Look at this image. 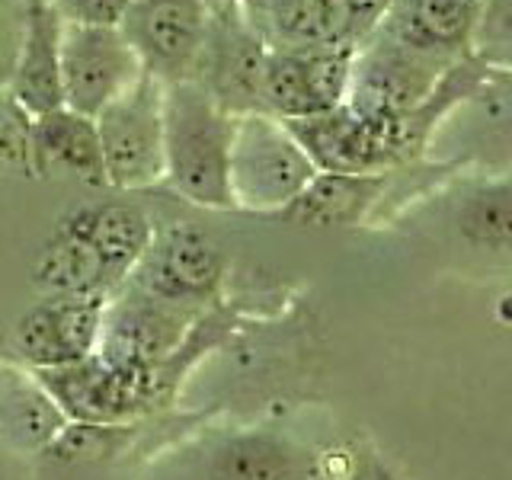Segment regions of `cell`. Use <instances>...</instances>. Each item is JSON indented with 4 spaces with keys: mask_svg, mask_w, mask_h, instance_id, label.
I'll list each match as a JSON object with an SVG mask.
<instances>
[{
    "mask_svg": "<svg viewBox=\"0 0 512 480\" xmlns=\"http://www.w3.org/2000/svg\"><path fill=\"white\" fill-rule=\"evenodd\" d=\"M23 23H26L23 0H0V87H7L16 52H20Z\"/></svg>",
    "mask_w": 512,
    "mask_h": 480,
    "instance_id": "83f0119b",
    "label": "cell"
},
{
    "mask_svg": "<svg viewBox=\"0 0 512 480\" xmlns=\"http://www.w3.org/2000/svg\"><path fill=\"white\" fill-rule=\"evenodd\" d=\"M29 154L32 176H71L96 189L109 186L96 122L68 106L32 119Z\"/></svg>",
    "mask_w": 512,
    "mask_h": 480,
    "instance_id": "2e32d148",
    "label": "cell"
},
{
    "mask_svg": "<svg viewBox=\"0 0 512 480\" xmlns=\"http://www.w3.org/2000/svg\"><path fill=\"white\" fill-rule=\"evenodd\" d=\"M58 228L77 237L100 260L112 288H119L132 276V269L138 266L154 237V224L148 212L132 202L80 205L58 221Z\"/></svg>",
    "mask_w": 512,
    "mask_h": 480,
    "instance_id": "9a60e30c",
    "label": "cell"
},
{
    "mask_svg": "<svg viewBox=\"0 0 512 480\" xmlns=\"http://www.w3.org/2000/svg\"><path fill=\"white\" fill-rule=\"evenodd\" d=\"M343 4L349 7L352 20H356V26H359V36L365 42L378 29V23L384 20V13L391 10L394 0H343Z\"/></svg>",
    "mask_w": 512,
    "mask_h": 480,
    "instance_id": "f1b7e54d",
    "label": "cell"
},
{
    "mask_svg": "<svg viewBox=\"0 0 512 480\" xmlns=\"http://www.w3.org/2000/svg\"><path fill=\"white\" fill-rule=\"evenodd\" d=\"M452 68L413 52V48L400 45L388 36H381V32H372L356 48L349 93L343 106L362 119L407 116V112L423 106L436 93L442 77Z\"/></svg>",
    "mask_w": 512,
    "mask_h": 480,
    "instance_id": "8992f818",
    "label": "cell"
},
{
    "mask_svg": "<svg viewBox=\"0 0 512 480\" xmlns=\"http://www.w3.org/2000/svg\"><path fill=\"white\" fill-rule=\"evenodd\" d=\"M471 58L490 74H512V0H484Z\"/></svg>",
    "mask_w": 512,
    "mask_h": 480,
    "instance_id": "603a6c76",
    "label": "cell"
},
{
    "mask_svg": "<svg viewBox=\"0 0 512 480\" xmlns=\"http://www.w3.org/2000/svg\"><path fill=\"white\" fill-rule=\"evenodd\" d=\"M109 298H42L10 330V352L29 372H48L96 352Z\"/></svg>",
    "mask_w": 512,
    "mask_h": 480,
    "instance_id": "7c38bea8",
    "label": "cell"
},
{
    "mask_svg": "<svg viewBox=\"0 0 512 480\" xmlns=\"http://www.w3.org/2000/svg\"><path fill=\"white\" fill-rule=\"evenodd\" d=\"M68 416L23 365L0 368V442L16 455H45Z\"/></svg>",
    "mask_w": 512,
    "mask_h": 480,
    "instance_id": "ac0fdd59",
    "label": "cell"
},
{
    "mask_svg": "<svg viewBox=\"0 0 512 480\" xmlns=\"http://www.w3.org/2000/svg\"><path fill=\"white\" fill-rule=\"evenodd\" d=\"M224 276H228L224 247L205 231L180 221L154 231L148 250L125 282L148 298L202 314L218 298Z\"/></svg>",
    "mask_w": 512,
    "mask_h": 480,
    "instance_id": "5b68a950",
    "label": "cell"
},
{
    "mask_svg": "<svg viewBox=\"0 0 512 480\" xmlns=\"http://www.w3.org/2000/svg\"><path fill=\"white\" fill-rule=\"evenodd\" d=\"M135 0H52L64 23L77 26H119Z\"/></svg>",
    "mask_w": 512,
    "mask_h": 480,
    "instance_id": "4316f807",
    "label": "cell"
},
{
    "mask_svg": "<svg viewBox=\"0 0 512 480\" xmlns=\"http://www.w3.org/2000/svg\"><path fill=\"white\" fill-rule=\"evenodd\" d=\"M212 23V10L202 0H135L122 16L119 32L157 84H186L196 71L202 45Z\"/></svg>",
    "mask_w": 512,
    "mask_h": 480,
    "instance_id": "ba28073f",
    "label": "cell"
},
{
    "mask_svg": "<svg viewBox=\"0 0 512 480\" xmlns=\"http://www.w3.org/2000/svg\"><path fill=\"white\" fill-rule=\"evenodd\" d=\"M141 64L119 26L64 23L61 84L64 106L96 119L141 77Z\"/></svg>",
    "mask_w": 512,
    "mask_h": 480,
    "instance_id": "8fae6325",
    "label": "cell"
},
{
    "mask_svg": "<svg viewBox=\"0 0 512 480\" xmlns=\"http://www.w3.org/2000/svg\"><path fill=\"white\" fill-rule=\"evenodd\" d=\"M93 122L109 189L135 192L164 183V84L141 74Z\"/></svg>",
    "mask_w": 512,
    "mask_h": 480,
    "instance_id": "277c9868",
    "label": "cell"
},
{
    "mask_svg": "<svg viewBox=\"0 0 512 480\" xmlns=\"http://www.w3.org/2000/svg\"><path fill=\"white\" fill-rule=\"evenodd\" d=\"M29 128H32V119L16 106L13 96L0 87V173L16 170L23 176H32Z\"/></svg>",
    "mask_w": 512,
    "mask_h": 480,
    "instance_id": "cb8c5ba5",
    "label": "cell"
},
{
    "mask_svg": "<svg viewBox=\"0 0 512 480\" xmlns=\"http://www.w3.org/2000/svg\"><path fill=\"white\" fill-rule=\"evenodd\" d=\"M272 45L247 13H212L192 84L231 116L263 112V77ZM266 116V112H263Z\"/></svg>",
    "mask_w": 512,
    "mask_h": 480,
    "instance_id": "52a82bcc",
    "label": "cell"
},
{
    "mask_svg": "<svg viewBox=\"0 0 512 480\" xmlns=\"http://www.w3.org/2000/svg\"><path fill=\"white\" fill-rule=\"evenodd\" d=\"M391 173H317L298 192V199L282 208L279 218L314 228H349L375 212L391 186Z\"/></svg>",
    "mask_w": 512,
    "mask_h": 480,
    "instance_id": "e0dca14e",
    "label": "cell"
},
{
    "mask_svg": "<svg viewBox=\"0 0 512 480\" xmlns=\"http://www.w3.org/2000/svg\"><path fill=\"white\" fill-rule=\"evenodd\" d=\"M317 176V167L288 132V125L250 112L234 116L231 135V196L234 208L279 215Z\"/></svg>",
    "mask_w": 512,
    "mask_h": 480,
    "instance_id": "7a4b0ae2",
    "label": "cell"
},
{
    "mask_svg": "<svg viewBox=\"0 0 512 480\" xmlns=\"http://www.w3.org/2000/svg\"><path fill=\"white\" fill-rule=\"evenodd\" d=\"M132 426H90V423H68L58 439L45 448V458L55 464H93L109 455H119Z\"/></svg>",
    "mask_w": 512,
    "mask_h": 480,
    "instance_id": "7402d4cb",
    "label": "cell"
},
{
    "mask_svg": "<svg viewBox=\"0 0 512 480\" xmlns=\"http://www.w3.org/2000/svg\"><path fill=\"white\" fill-rule=\"evenodd\" d=\"M234 116L192 80L164 87V183L180 199L231 212Z\"/></svg>",
    "mask_w": 512,
    "mask_h": 480,
    "instance_id": "6da1fadb",
    "label": "cell"
},
{
    "mask_svg": "<svg viewBox=\"0 0 512 480\" xmlns=\"http://www.w3.org/2000/svg\"><path fill=\"white\" fill-rule=\"evenodd\" d=\"M461 109H471L490 138L512 141V74H490Z\"/></svg>",
    "mask_w": 512,
    "mask_h": 480,
    "instance_id": "d4e9b609",
    "label": "cell"
},
{
    "mask_svg": "<svg viewBox=\"0 0 512 480\" xmlns=\"http://www.w3.org/2000/svg\"><path fill=\"white\" fill-rule=\"evenodd\" d=\"M480 7L484 0H394L375 32L452 68L471 58Z\"/></svg>",
    "mask_w": 512,
    "mask_h": 480,
    "instance_id": "5bb4252c",
    "label": "cell"
},
{
    "mask_svg": "<svg viewBox=\"0 0 512 480\" xmlns=\"http://www.w3.org/2000/svg\"><path fill=\"white\" fill-rule=\"evenodd\" d=\"M452 228L477 253L512 256V180H480L452 199Z\"/></svg>",
    "mask_w": 512,
    "mask_h": 480,
    "instance_id": "ffe728a7",
    "label": "cell"
},
{
    "mask_svg": "<svg viewBox=\"0 0 512 480\" xmlns=\"http://www.w3.org/2000/svg\"><path fill=\"white\" fill-rule=\"evenodd\" d=\"M256 26L272 48H340L362 42L343 0H263Z\"/></svg>",
    "mask_w": 512,
    "mask_h": 480,
    "instance_id": "d6986e66",
    "label": "cell"
},
{
    "mask_svg": "<svg viewBox=\"0 0 512 480\" xmlns=\"http://www.w3.org/2000/svg\"><path fill=\"white\" fill-rule=\"evenodd\" d=\"M202 4L212 10V13H224V10H237V13H247L250 20L260 16L263 0H202Z\"/></svg>",
    "mask_w": 512,
    "mask_h": 480,
    "instance_id": "f546056e",
    "label": "cell"
},
{
    "mask_svg": "<svg viewBox=\"0 0 512 480\" xmlns=\"http://www.w3.org/2000/svg\"><path fill=\"white\" fill-rule=\"evenodd\" d=\"M157 368V365H154ZM154 368H125L93 356L32 372L42 388L68 416V423L90 426H135L148 413L167 404L154 378Z\"/></svg>",
    "mask_w": 512,
    "mask_h": 480,
    "instance_id": "3957f363",
    "label": "cell"
},
{
    "mask_svg": "<svg viewBox=\"0 0 512 480\" xmlns=\"http://www.w3.org/2000/svg\"><path fill=\"white\" fill-rule=\"evenodd\" d=\"M32 285L42 298H109L116 292L100 260L61 228L45 240L32 266Z\"/></svg>",
    "mask_w": 512,
    "mask_h": 480,
    "instance_id": "44dd1931",
    "label": "cell"
},
{
    "mask_svg": "<svg viewBox=\"0 0 512 480\" xmlns=\"http://www.w3.org/2000/svg\"><path fill=\"white\" fill-rule=\"evenodd\" d=\"M202 314L173 308V304L148 298L122 282L106 301L96 356L125 368H154L180 349L186 333Z\"/></svg>",
    "mask_w": 512,
    "mask_h": 480,
    "instance_id": "30bf717a",
    "label": "cell"
},
{
    "mask_svg": "<svg viewBox=\"0 0 512 480\" xmlns=\"http://www.w3.org/2000/svg\"><path fill=\"white\" fill-rule=\"evenodd\" d=\"M356 48H272L263 77V112L279 122H298L343 106Z\"/></svg>",
    "mask_w": 512,
    "mask_h": 480,
    "instance_id": "9c48e42d",
    "label": "cell"
},
{
    "mask_svg": "<svg viewBox=\"0 0 512 480\" xmlns=\"http://www.w3.org/2000/svg\"><path fill=\"white\" fill-rule=\"evenodd\" d=\"M285 474V455L266 442H237L224 452V477L228 480H279Z\"/></svg>",
    "mask_w": 512,
    "mask_h": 480,
    "instance_id": "484cf974",
    "label": "cell"
},
{
    "mask_svg": "<svg viewBox=\"0 0 512 480\" xmlns=\"http://www.w3.org/2000/svg\"><path fill=\"white\" fill-rule=\"evenodd\" d=\"M23 7H26L23 39L4 90L13 96L16 106L29 119H39L64 106V84H61L64 20L52 7V0H23Z\"/></svg>",
    "mask_w": 512,
    "mask_h": 480,
    "instance_id": "4fadbf2b",
    "label": "cell"
}]
</instances>
